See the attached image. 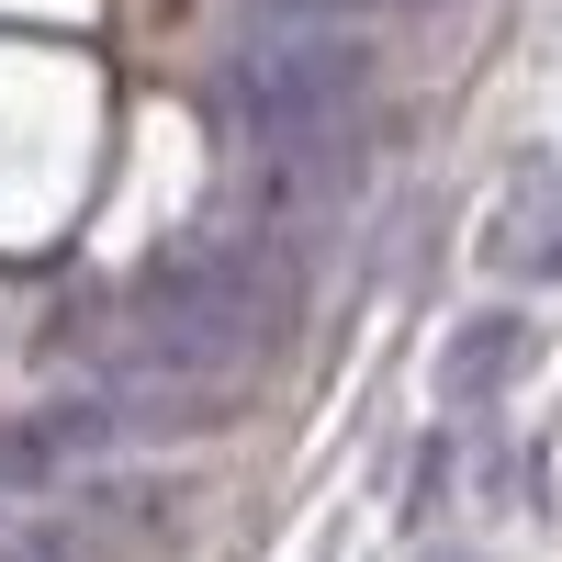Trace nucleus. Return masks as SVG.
Masks as SVG:
<instances>
[{
  "label": "nucleus",
  "mask_w": 562,
  "mask_h": 562,
  "mask_svg": "<svg viewBox=\"0 0 562 562\" xmlns=\"http://www.w3.org/2000/svg\"><path fill=\"white\" fill-rule=\"evenodd\" d=\"M371 102V34L360 23H293L259 12L225 57V124L259 158H304V147H349V124Z\"/></svg>",
  "instance_id": "2"
},
{
  "label": "nucleus",
  "mask_w": 562,
  "mask_h": 562,
  "mask_svg": "<svg viewBox=\"0 0 562 562\" xmlns=\"http://www.w3.org/2000/svg\"><path fill=\"white\" fill-rule=\"evenodd\" d=\"M293 326V248L270 225H237V237L169 248L147 281L124 293V360L113 383H248V371L281 349Z\"/></svg>",
  "instance_id": "1"
},
{
  "label": "nucleus",
  "mask_w": 562,
  "mask_h": 562,
  "mask_svg": "<svg viewBox=\"0 0 562 562\" xmlns=\"http://www.w3.org/2000/svg\"><path fill=\"white\" fill-rule=\"evenodd\" d=\"M113 439H135V428H124V383L34 405L23 428H0V495H45V484H68L79 461H102Z\"/></svg>",
  "instance_id": "3"
},
{
  "label": "nucleus",
  "mask_w": 562,
  "mask_h": 562,
  "mask_svg": "<svg viewBox=\"0 0 562 562\" xmlns=\"http://www.w3.org/2000/svg\"><path fill=\"white\" fill-rule=\"evenodd\" d=\"M473 259H484L495 293H551V281H562V169L551 158H529L518 180H506V203L484 214Z\"/></svg>",
  "instance_id": "4"
},
{
  "label": "nucleus",
  "mask_w": 562,
  "mask_h": 562,
  "mask_svg": "<svg viewBox=\"0 0 562 562\" xmlns=\"http://www.w3.org/2000/svg\"><path fill=\"white\" fill-rule=\"evenodd\" d=\"M529 349H540V326H529L518 304H473V315L450 326V349H439V405H450V416L495 405V394L529 371Z\"/></svg>",
  "instance_id": "5"
}]
</instances>
